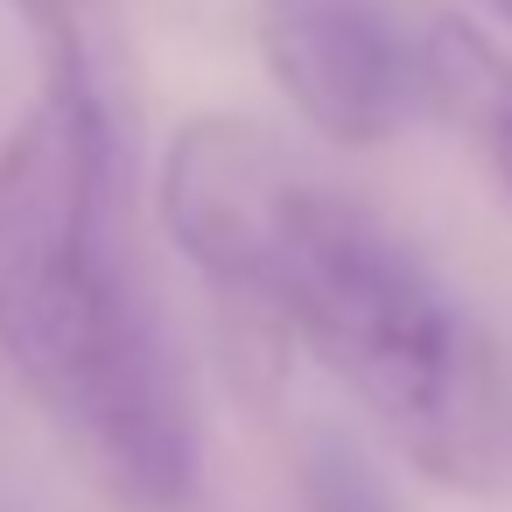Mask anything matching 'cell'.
Instances as JSON below:
<instances>
[{"instance_id": "4", "label": "cell", "mask_w": 512, "mask_h": 512, "mask_svg": "<svg viewBox=\"0 0 512 512\" xmlns=\"http://www.w3.org/2000/svg\"><path fill=\"white\" fill-rule=\"evenodd\" d=\"M449 113L470 120V134L484 141V162L512 204V64L498 50H484L477 36H463L449 22Z\"/></svg>"}, {"instance_id": "6", "label": "cell", "mask_w": 512, "mask_h": 512, "mask_svg": "<svg viewBox=\"0 0 512 512\" xmlns=\"http://www.w3.org/2000/svg\"><path fill=\"white\" fill-rule=\"evenodd\" d=\"M22 15H36V22H64V0H15Z\"/></svg>"}, {"instance_id": "2", "label": "cell", "mask_w": 512, "mask_h": 512, "mask_svg": "<svg viewBox=\"0 0 512 512\" xmlns=\"http://www.w3.org/2000/svg\"><path fill=\"white\" fill-rule=\"evenodd\" d=\"M0 358L64 442L141 512L197 491V407L134 274L106 106L78 57L0 141Z\"/></svg>"}, {"instance_id": "5", "label": "cell", "mask_w": 512, "mask_h": 512, "mask_svg": "<svg viewBox=\"0 0 512 512\" xmlns=\"http://www.w3.org/2000/svg\"><path fill=\"white\" fill-rule=\"evenodd\" d=\"M302 512H393V491L351 435L316 428L302 449Z\"/></svg>"}, {"instance_id": "7", "label": "cell", "mask_w": 512, "mask_h": 512, "mask_svg": "<svg viewBox=\"0 0 512 512\" xmlns=\"http://www.w3.org/2000/svg\"><path fill=\"white\" fill-rule=\"evenodd\" d=\"M491 8H498V15H505V29H512V0H491Z\"/></svg>"}, {"instance_id": "3", "label": "cell", "mask_w": 512, "mask_h": 512, "mask_svg": "<svg viewBox=\"0 0 512 512\" xmlns=\"http://www.w3.org/2000/svg\"><path fill=\"white\" fill-rule=\"evenodd\" d=\"M253 43L274 92L330 148L400 141L449 106V22L407 0H260Z\"/></svg>"}, {"instance_id": "1", "label": "cell", "mask_w": 512, "mask_h": 512, "mask_svg": "<svg viewBox=\"0 0 512 512\" xmlns=\"http://www.w3.org/2000/svg\"><path fill=\"white\" fill-rule=\"evenodd\" d=\"M162 225L218 295L344 379L421 477L449 491L505 477V393L484 330L365 197L274 127L183 120L162 155Z\"/></svg>"}]
</instances>
